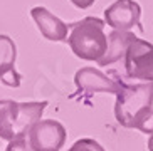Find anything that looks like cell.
<instances>
[{
  "mask_svg": "<svg viewBox=\"0 0 153 151\" xmlns=\"http://www.w3.org/2000/svg\"><path fill=\"white\" fill-rule=\"evenodd\" d=\"M114 118L123 128L138 129L143 134L153 133V82L126 86L116 94Z\"/></svg>",
  "mask_w": 153,
  "mask_h": 151,
  "instance_id": "1",
  "label": "cell"
},
{
  "mask_svg": "<svg viewBox=\"0 0 153 151\" xmlns=\"http://www.w3.org/2000/svg\"><path fill=\"white\" fill-rule=\"evenodd\" d=\"M104 20L98 17H86L79 22L69 24L71 34L68 44L74 56L82 61H96L104 56L108 47V36L104 34Z\"/></svg>",
  "mask_w": 153,
  "mask_h": 151,
  "instance_id": "2",
  "label": "cell"
},
{
  "mask_svg": "<svg viewBox=\"0 0 153 151\" xmlns=\"http://www.w3.org/2000/svg\"><path fill=\"white\" fill-rule=\"evenodd\" d=\"M47 101L17 102L10 99L0 101V139L10 141L27 136L32 124L42 118Z\"/></svg>",
  "mask_w": 153,
  "mask_h": 151,
  "instance_id": "3",
  "label": "cell"
},
{
  "mask_svg": "<svg viewBox=\"0 0 153 151\" xmlns=\"http://www.w3.org/2000/svg\"><path fill=\"white\" fill-rule=\"evenodd\" d=\"M123 61L128 77L153 82V44L136 37L130 44Z\"/></svg>",
  "mask_w": 153,
  "mask_h": 151,
  "instance_id": "4",
  "label": "cell"
},
{
  "mask_svg": "<svg viewBox=\"0 0 153 151\" xmlns=\"http://www.w3.org/2000/svg\"><path fill=\"white\" fill-rule=\"evenodd\" d=\"M27 134L32 151H59L68 138L66 128L56 119H39Z\"/></svg>",
  "mask_w": 153,
  "mask_h": 151,
  "instance_id": "5",
  "label": "cell"
},
{
  "mask_svg": "<svg viewBox=\"0 0 153 151\" xmlns=\"http://www.w3.org/2000/svg\"><path fill=\"white\" fill-rule=\"evenodd\" d=\"M140 19L141 7L135 0H116L104 10V24H108L114 30H130L133 27H138L140 32H143Z\"/></svg>",
  "mask_w": 153,
  "mask_h": 151,
  "instance_id": "6",
  "label": "cell"
},
{
  "mask_svg": "<svg viewBox=\"0 0 153 151\" xmlns=\"http://www.w3.org/2000/svg\"><path fill=\"white\" fill-rule=\"evenodd\" d=\"M76 87L84 94H94V93H108V94H118L121 82L108 77L101 71L94 67H82L74 76Z\"/></svg>",
  "mask_w": 153,
  "mask_h": 151,
  "instance_id": "7",
  "label": "cell"
},
{
  "mask_svg": "<svg viewBox=\"0 0 153 151\" xmlns=\"http://www.w3.org/2000/svg\"><path fill=\"white\" fill-rule=\"evenodd\" d=\"M17 45L9 36L0 34V82L9 87H19L22 74L15 69Z\"/></svg>",
  "mask_w": 153,
  "mask_h": 151,
  "instance_id": "8",
  "label": "cell"
},
{
  "mask_svg": "<svg viewBox=\"0 0 153 151\" xmlns=\"http://www.w3.org/2000/svg\"><path fill=\"white\" fill-rule=\"evenodd\" d=\"M30 17L34 19L37 29L47 40L52 42H68V29L69 27L56 17L54 13L45 7H34L30 10Z\"/></svg>",
  "mask_w": 153,
  "mask_h": 151,
  "instance_id": "9",
  "label": "cell"
},
{
  "mask_svg": "<svg viewBox=\"0 0 153 151\" xmlns=\"http://www.w3.org/2000/svg\"><path fill=\"white\" fill-rule=\"evenodd\" d=\"M136 39L135 34H131L130 30H113L108 36V47L104 56L98 61L99 66H111V64L118 62L125 57L126 50L130 47V44Z\"/></svg>",
  "mask_w": 153,
  "mask_h": 151,
  "instance_id": "10",
  "label": "cell"
},
{
  "mask_svg": "<svg viewBox=\"0 0 153 151\" xmlns=\"http://www.w3.org/2000/svg\"><path fill=\"white\" fill-rule=\"evenodd\" d=\"M68 151H106V150H104L96 139L81 138V139H77Z\"/></svg>",
  "mask_w": 153,
  "mask_h": 151,
  "instance_id": "11",
  "label": "cell"
},
{
  "mask_svg": "<svg viewBox=\"0 0 153 151\" xmlns=\"http://www.w3.org/2000/svg\"><path fill=\"white\" fill-rule=\"evenodd\" d=\"M5 151H32L30 144H29V139L25 136L22 138H15V139H10Z\"/></svg>",
  "mask_w": 153,
  "mask_h": 151,
  "instance_id": "12",
  "label": "cell"
},
{
  "mask_svg": "<svg viewBox=\"0 0 153 151\" xmlns=\"http://www.w3.org/2000/svg\"><path fill=\"white\" fill-rule=\"evenodd\" d=\"M94 2H96V0H71V4L74 5V7H77V9H81V10L89 9Z\"/></svg>",
  "mask_w": 153,
  "mask_h": 151,
  "instance_id": "13",
  "label": "cell"
},
{
  "mask_svg": "<svg viewBox=\"0 0 153 151\" xmlns=\"http://www.w3.org/2000/svg\"><path fill=\"white\" fill-rule=\"evenodd\" d=\"M148 151H153V133H152V136H150V139H148Z\"/></svg>",
  "mask_w": 153,
  "mask_h": 151,
  "instance_id": "14",
  "label": "cell"
}]
</instances>
